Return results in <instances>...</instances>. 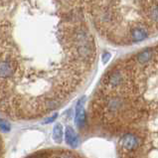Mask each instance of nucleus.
Segmentation results:
<instances>
[{
	"instance_id": "f257e3e1",
	"label": "nucleus",
	"mask_w": 158,
	"mask_h": 158,
	"mask_svg": "<svg viewBox=\"0 0 158 158\" xmlns=\"http://www.w3.org/2000/svg\"><path fill=\"white\" fill-rule=\"evenodd\" d=\"M96 19L112 40L137 43L158 34V0H97Z\"/></svg>"
},
{
	"instance_id": "7ed1b4c3",
	"label": "nucleus",
	"mask_w": 158,
	"mask_h": 158,
	"mask_svg": "<svg viewBox=\"0 0 158 158\" xmlns=\"http://www.w3.org/2000/svg\"><path fill=\"white\" fill-rule=\"evenodd\" d=\"M84 104H85V99H80L77 104V117H76L77 122H77V125L80 129L84 128L87 124V114Z\"/></svg>"
},
{
	"instance_id": "0eeeda50",
	"label": "nucleus",
	"mask_w": 158,
	"mask_h": 158,
	"mask_svg": "<svg viewBox=\"0 0 158 158\" xmlns=\"http://www.w3.org/2000/svg\"><path fill=\"white\" fill-rule=\"evenodd\" d=\"M109 58H110V54H109V53H105L104 56H102V62H104V64H105V63H107V61L109 60Z\"/></svg>"
},
{
	"instance_id": "f03ea898",
	"label": "nucleus",
	"mask_w": 158,
	"mask_h": 158,
	"mask_svg": "<svg viewBox=\"0 0 158 158\" xmlns=\"http://www.w3.org/2000/svg\"><path fill=\"white\" fill-rule=\"evenodd\" d=\"M25 158H84L82 155L64 148H48L34 152Z\"/></svg>"
},
{
	"instance_id": "20e7f679",
	"label": "nucleus",
	"mask_w": 158,
	"mask_h": 158,
	"mask_svg": "<svg viewBox=\"0 0 158 158\" xmlns=\"http://www.w3.org/2000/svg\"><path fill=\"white\" fill-rule=\"evenodd\" d=\"M66 142L69 144L70 146L72 147H76L78 145V137H77V134L74 131V129L70 126H68L66 128Z\"/></svg>"
},
{
	"instance_id": "423d86ee",
	"label": "nucleus",
	"mask_w": 158,
	"mask_h": 158,
	"mask_svg": "<svg viewBox=\"0 0 158 158\" xmlns=\"http://www.w3.org/2000/svg\"><path fill=\"white\" fill-rule=\"evenodd\" d=\"M4 156V144H3V139H2L1 135H0V158H3Z\"/></svg>"
},
{
	"instance_id": "39448f33",
	"label": "nucleus",
	"mask_w": 158,
	"mask_h": 158,
	"mask_svg": "<svg viewBox=\"0 0 158 158\" xmlns=\"http://www.w3.org/2000/svg\"><path fill=\"white\" fill-rule=\"evenodd\" d=\"M63 133H64V131H63L62 124L58 123V124L54 126V129H53V138H54V141L56 142V143H59V144L62 143Z\"/></svg>"
}]
</instances>
